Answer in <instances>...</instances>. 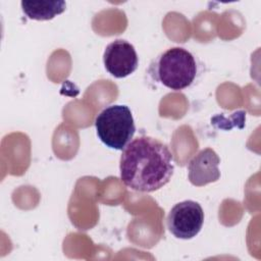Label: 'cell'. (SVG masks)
<instances>
[{"instance_id": "1", "label": "cell", "mask_w": 261, "mask_h": 261, "mask_svg": "<svg viewBox=\"0 0 261 261\" xmlns=\"http://www.w3.org/2000/svg\"><path fill=\"white\" fill-rule=\"evenodd\" d=\"M119 171L127 188L152 193L163 188L172 177L173 157L163 142L152 137H139L122 150Z\"/></svg>"}, {"instance_id": "2", "label": "cell", "mask_w": 261, "mask_h": 261, "mask_svg": "<svg viewBox=\"0 0 261 261\" xmlns=\"http://www.w3.org/2000/svg\"><path fill=\"white\" fill-rule=\"evenodd\" d=\"M148 74L157 84L172 90L189 88L198 74L196 56L182 47H172L157 55L150 63Z\"/></svg>"}, {"instance_id": "3", "label": "cell", "mask_w": 261, "mask_h": 261, "mask_svg": "<svg viewBox=\"0 0 261 261\" xmlns=\"http://www.w3.org/2000/svg\"><path fill=\"white\" fill-rule=\"evenodd\" d=\"M95 127L99 140L114 150H123L136 132L132 111L126 105L104 108L95 119Z\"/></svg>"}, {"instance_id": "4", "label": "cell", "mask_w": 261, "mask_h": 261, "mask_svg": "<svg viewBox=\"0 0 261 261\" xmlns=\"http://www.w3.org/2000/svg\"><path fill=\"white\" fill-rule=\"evenodd\" d=\"M204 223V211L201 205L192 200L175 204L169 211L167 228L176 239L190 240L196 237Z\"/></svg>"}, {"instance_id": "5", "label": "cell", "mask_w": 261, "mask_h": 261, "mask_svg": "<svg viewBox=\"0 0 261 261\" xmlns=\"http://www.w3.org/2000/svg\"><path fill=\"white\" fill-rule=\"evenodd\" d=\"M103 62L106 70L112 76L123 79L136 71L139 65V57L135 47L129 42L117 39L106 46Z\"/></svg>"}, {"instance_id": "6", "label": "cell", "mask_w": 261, "mask_h": 261, "mask_svg": "<svg viewBox=\"0 0 261 261\" xmlns=\"http://www.w3.org/2000/svg\"><path fill=\"white\" fill-rule=\"evenodd\" d=\"M219 163L220 158L213 149L206 148L201 150L188 164L190 182L196 187H203L217 181L220 178Z\"/></svg>"}, {"instance_id": "7", "label": "cell", "mask_w": 261, "mask_h": 261, "mask_svg": "<svg viewBox=\"0 0 261 261\" xmlns=\"http://www.w3.org/2000/svg\"><path fill=\"white\" fill-rule=\"evenodd\" d=\"M22 12L30 19L49 20L61 14L66 8L65 1H21Z\"/></svg>"}]
</instances>
